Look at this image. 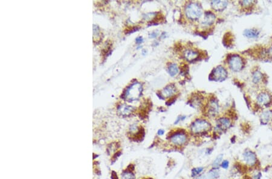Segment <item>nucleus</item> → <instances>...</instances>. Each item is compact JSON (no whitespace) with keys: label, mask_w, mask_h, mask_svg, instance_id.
Instances as JSON below:
<instances>
[{"label":"nucleus","mask_w":272,"mask_h":179,"mask_svg":"<svg viewBox=\"0 0 272 179\" xmlns=\"http://www.w3.org/2000/svg\"><path fill=\"white\" fill-rule=\"evenodd\" d=\"M143 91V87L141 83L136 82L131 85L126 89L124 98L128 101H133L139 99Z\"/></svg>","instance_id":"nucleus-1"},{"label":"nucleus","mask_w":272,"mask_h":179,"mask_svg":"<svg viewBox=\"0 0 272 179\" xmlns=\"http://www.w3.org/2000/svg\"><path fill=\"white\" fill-rule=\"evenodd\" d=\"M185 13L186 17L192 21H196L202 17L203 10L198 3L191 2L186 6Z\"/></svg>","instance_id":"nucleus-2"},{"label":"nucleus","mask_w":272,"mask_h":179,"mask_svg":"<svg viewBox=\"0 0 272 179\" xmlns=\"http://www.w3.org/2000/svg\"><path fill=\"white\" fill-rule=\"evenodd\" d=\"M210 127L211 125L206 120H198L193 122L191 130L194 134H204L209 131Z\"/></svg>","instance_id":"nucleus-3"},{"label":"nucleus","mask_w":272,"mask_h":179,"mask_svg":"<svg viewBox=\"0 0 272 179\" xmlns=\"http://www.w3.org/2000/svg\"><path fill=\"white\" fill-rule=\"evenodd\" d=\"M228 62L230 69L235 72L240 71L244 67L243 59L237 54L230 55L228 59Z\"/></svg>","instance_id":"nucleus-4"},{"label":"nucleus","mask_w":272,"mask_h":179,"mask_svg":"<svg viewBox=\"0 0 272 179\" xmlns=\"http://www.w3.org/2000/svg\"><path fill=\"white\" fill-rule=\"evenodd\" d=\"M172 144L176 146H182L186 144L188 141V136L184 131H176L170 136Z\"/></svg>","instance_id":"nucleus-5"},{"label":"nucleus","mask_w":272,"mask_h":179,"mask_svg":"<svg viewBox=\"0 0 272 179\" xmlns=\"http://www.w3.org/2000/svg\"><path fill=\"white\" fill-rule=\"evenodd\" d=\"M227 77V73L223 66H218L215 68L210 75L211 79L216 81H223Z\"/></svg>","instance_id":"nucleus-6"},{"label":"nucleus","mask_w":272,"mask_h":179,"mask_svg":"<svg viewBox=\"0 0 272 179\" xmlns=\"http://www.w3.org/2000/svg\"><path fill=\"white\" fill-rule=\"evenodd\" d=\"M243 159L245 163L249 166H253L257 163L258 159L255 153L250 150H246L244 152Z\"/></svg>","instance_id":"nucleus-7"},{"label":"nucleus","mask_w":272,"mask_h":179,"mask_svg":"<svg viewBox=\"0 0 272 179\" xmlns=\"http://www.w3.org/2000/svg\"><path fill=\"white\" fill-rule=\"evenodd\" d=\"M176 92V88L174 85L171 84L166 86L161 91V96L163 98H169V97L172 96Z\"/></svg>","instance_id":"nucleus-8"},{"label":"nucleus","mask_w":272,"mask_h":179,"mask_svg":"<svg viewBox=\"0 0 272 179\" xmlns=\"http://www.w3.org/2000/svg\"><path fill=\"white\" fill-rule=\"evenodd\" d=\"M183 55L184 57L188 62H192L199 57V53L196 50L188 49L185 50V52L183 53Z\"/></svg>","instance_id":"nucleus-9"},{"label":"nucleus","mask_w":272,"mask_h":179,"mask_svg":"<svg viewBox=\"0 0 272 179\" xmlns=\"http://www.w3.org/2000/svg\"><path fill=\"white\" fill-rule=\"evenodd\" d=\"M219 106L216 100L214 99L210 101L208 106V114L209 115L214 116L218 113Z\"/></svg>","instance_id":"nucleus-10"},{"label":"nucleus","mask_w":272,"mask_h":179,"mask_svg":"<svg viewBox=\"0 0 272 179\" xmlns=\"http://www.w3.org/2000/svg\"><path fill=\"white\" fill-rule=\"evenodd\" d=\"M228 1H212L211 2V6L215 11L218 12L223 11L227 7Z\"/></svg>","instance_id":"nucleus-11"},{"label":"nucleus","mask_w":272,"mask_h":179,"mask_svg":"<svg viewBox=\"0 0 272 179\" xmlns=\"http://www.w3.org/2000/svg\"><path fill=\"white\" fill-rule=\"evenodd\" d=\"M231 125V122L227 118H221L217 121V127L220 130L223 131L228 129Z\"/></svg>","instance_id":"nucleus-12"},{"label":"nucleus","mask_w":272,"mask_h":179,"mask_svg":"<svg viewBox=\"0 0 272 179\" xmlns=\"http://www.w3.org/2000/svg\"><path fill=\"white\" fill-rule=\"evenodd\" d=\"M215 20V15L210 12H206L205 13L204 17L202 24L204 26H209V25H211L214 23Z\"/></svg>","instance_id":"nucleus-13"},{"label":"nucleus","mask_w":272,"mask_h":179,"mask_svg":"<svg viewBox=\"0 0 272 179\" xmlns=\"http://www.w3.org/2000/svg\"><path fill=\"white\" fill-rule=\"evenodd\" d=\"M258 103L261 105H267L270 103L271 97L267 93H261L260 94L257 98Z\"/></svg>","instance_id":"nucleus-14"},{"label":"nucleus","mask_w":272,"mask_h":179,"mask_svg":"<svg viewBox=\"0 0 272 179\" xmlns=\"http://www.w3.org/2000/svg\"><path fill=\"white\" fill-rule=\"evenodd\" d=\"M133 111H134V108H133V107L126 105H122L119 108V112L120 114L125 116L130 115L132 113Z\"/></svg>","instance_id":"nucleus-15"},{"label":"nucleus","mask_w":272,"mask_h":179,"mask_svg":"<svg viewBox=\"0 0 272 179\" xmlns=\"http://www.w3.org/2000/svg\"><path fill=\"white\" fill-rule=\"evenodd\" d=\"M259 32L255 29H247L244 30V35L249 38H255L258 36Z\"/></svg>","instance_id":"nucleus-16"},{"label":"nucleus","mask_w":272,"mask_h":179,"mask_svg":"<svg viewBox=\"0 0 272 179\" xmlns=\"http://www.w3.org/2000/svg\"><path fill=\"white\" fill-rule=\"evenodd\" d=\"M168 71L169 75L172 77H174V76H176L178 73L179 69L177 64L171 63L169 65Z\"/></svg>","instance_id":"nucleus-17"},{"label":"nucleus","mask_w":272,"mask_h":179,"mask_svg":"<svg viewBox=\"0 0 272 179\" xmlns=\"http://www.w3.org/2000/svg\"><path fill=\"white\" fill-rule=\"evenodd\" d=\"M219 176V173L218 171V169H213L210 170L206 175V178L207 179H215L218 178Z\"/></svg>","instance_id":"nucleus-18"},{"label":"nucleus","mask_w":272,"mask_h":179,"mask_svg":"<svg viewBox=\"0 0 272 179\" xmlns=\"http://www.w3.org/2000/svg\"><path fill=\"white\" fill-rule=\"evenodd\" d=\"M263 78V75L259 72V71H256L253 74V79L252 80L255 83H259L260 80Z\"/></svg>","instance_id":"nucleus-19"},{"label":"nucleus","mask_w":272,"mask_h":179,"mask_svg":"<svg viewBox=\"0 0 272 179\" xmlns=\"http://www.w3.org/2000/svg\"><path fill=\"white\" fill-rule=\"evenodd\" d=\"M222 160H223V155H220L216 159H215V160L213 161V163L212 164L213 168L218 169V168L219 167L220 164H221L222 162H223Z\"/></svg>","instance_id":"nucleus-20"},{"label":"nucleus","mask_w":272,"mask_h":179,"mask_svg":"<svg viewBox=\"0 0 272 179\" xmlns=\"http://www.w3.org/2000/svg\"><path fill=\"white\" fill-rule=\"evenodd\" d=\"M121 178L122 179H135V176L132 172L127 171L122 174Z\"/></svg>","instance_id":"nucleus-21"},{"label":"nucleus","mask_w":272,"mask_h":179,"mask_svg":"<svg viewBox=\"0 0 272 179\" xmlns=\"http://www.w3.org/2000/svg\"><path fill=\"white\" fill-rule=\"evenodd\" d=\"M225 34L226 35H225L224 38V43L225 46L229 47V46L232 43V36L230 35L229 33Z\"/></svg>","instance_id":"nucleus-22"},{"label":"nucleus","mask_w":272,"mask_h":179,"mask_svg":"<svg viewBox=\"0 0 272 179\" xmlns=\"http://www.w3.org/2000/svg\"><path fill=\"white\" fill-rule=\"evenodd\" d=\"M270 117H271V114L270 113V112H264V113L262 114L261 121L263 122H265V123H267V122L270 120Z\"/></svg>","instance_id":"nucleus-23"},{"label":"nucleus","mask_w":272,"mask_h":179,"mask_svg":"<svg viewBox=\"0 0 272 179\" xmlns=\"http://www.w3.org/2000/svg\"><path fill=\"white\" fill-rule=\"evenodd\" d=\"M204 168L203 167H198L192 169V176L195 177L199 175L200 174H201L203 171Z\"/></svg>","instance_id":"nucleus-24"},{"label":"nucleus","mask_w":272,"mask_h":179,"mask_svg":"<svg viewBox=\"0 0 272 179\" xmlns=\"http://www.w3.org/2000/svg\"><path fill=\"white\" fill-rule=\"evenodd\" d=\"M229 162L227 160H225L222 163H221V166L224 168V169H227L228 167H229Z\"/></svg>","instance_id":"nucleus-25"},{"label":"nucleus","mask_w":272,"mask_h":179,"mask_svg":"<svg viewBox=\"0 0 272 179\" xmlns=\"http://www.w3.org/2000/svg\"><path fill=\"white\" fill-rule=\"evenodd\" d=\"M158 32H152L151 33L149 34V36H150V38H156V37L158 36Z\"/></svg>","instance_id":"nucleus-26"},{"label":"nucleus","mask_w":272,"mask_h":179,"mask_svg":"<svg viewBox=\"0 0 272 179\" xmlns=\"http://www.w3.org/2000/svg\"><path fill=\"white\" fill-rule=\"evenodd\" d=\"M241 3H242L243 6L244 5V6H250V5L252 4L253 2L251 1H244L241 2Z\"/></svg>","instance_id":"nucleus-27"},{"label":"nucleus","mask_w":272,"mask_h":179,"mask_svg":"<svg viewBox=\"0 0 272 179\" xmlns=\"http://www.w3.org/2000/svg\"><path fill=\"white\" fill-rule=\"evenodd\" d=\"M111 178L112 179H118V176H117V174L116 172L112 171L111 174Z\"/></svg>","instance_id":"nucleus-28"},{"label":"nucleus","mask_w":272,"mask_h":179,"mask_svg":"<svg viewBox=\"0 0 272 179\" xmlns=\"http://www.w3.org/2000/svg\"><path fill=\"white\" fill-rule=\"evenodd\" d=\"M143 39L142 37H138L136 39V42L137 44H141L143 42Z\"/></svg>","instance_id":"nucleus-29"},{"label":"nucleus","mask_w":272,"mask_h":179,"mask_svg":"<svg viewBox=\"0 0 272 179\" xmlns=\"http://www.w3.org/2000/svg\"><path fill=\"white\" fill-rule=\"evenodd\" d=\"M164 133H165V131H164L163 130H159L158 131V135H160V136H162L164 134Z\"/></svg>","instance_id":"nucleus-30"},{"label":"nucleus","mask_w":272,"mask_h":179,"mask_svg":"<svg viewBox=\"0 0 272 179\" xmlns=\"http://www.w3.org/2000/svg\"><path fill=\"white\" fill-rule=\"evenodd\" d=\"M165 34H166V33H162V36H161V38H162V39H163V38H166V35H165Z\"/></svg>","instance_id":"nucleus-31"},{"label":"nucleus","mask_w":272,"mask_h":179,"mask_svg":"<svg viewBox=\"0 0 272 179\" xmlns=\"http://www.w3.org/2000/svg\"><path fill=\"white\" fill-rule=\"evenodd\" d=\"M244 179H251L249 176H245L244 177Z\"/></svg>","instance_id":"nucleus-32"},{"label":"nucleus","mask_w":272,"mask_h":179,"mask_svg":"<svg viewBox=\"0 0 272 179\" xmlns=\"http://www.w3.org/2000/svg\"><path fill=\"white\" fill-rule=\"evenodd\" d=\"M144 179H153V178H144Z\"/></svg>","instance_id":"nucleus-33"}]
</instances>
